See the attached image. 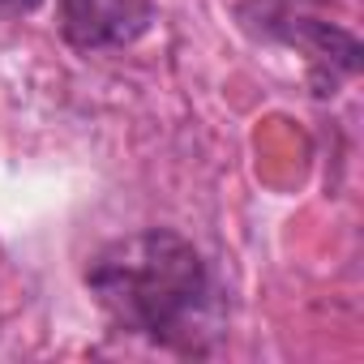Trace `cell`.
<instances>
[{
    "label": "cell",
    "mask_w": 364,
    "mask_h": 364,
    "mask_svg": "<svg viewBox=\"0 0 364 364\" xmlns=\"http://www.w3.org/2000/svg\"><path fill=\"white\" fill-rule=\"evenodd\" d=\"M146 0H60V31L73 48H120L146 31Z\"/></svg>",
    "instance_id": "2"
},
{
    "label": "cell",
    "mask_w": 364,
    "mask_h": 364,
    "mask_svg": "<svg viewBox=\"0 0 364 364\" xmlns=\"http://www.w3.org/2000/svg\"><path fill=\"white\" fill-rule=\"evenodd\" d=\"M86 287L103 317L124 334L185 355H198L219 338L210 270L180 232L146 228L103 245L86 266Z\"/></svg>",
    "instance_id": "1"
},
{
    "label": "cell",
    "mask_w": 364,
    "mask_h": 364,
    "mask_svg": "<svg viewBox=\"0 0 364 364\" xmlns=\"http://www.w3.org/2000/svg\"><path fill=\"white\" fill-rule=\"evenodd\" d=\"M43 0H0V18H22V14H35Z\"/></svg>",
    "instance_id": "3"
}]
</instances>
